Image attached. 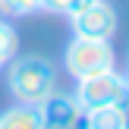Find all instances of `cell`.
<instances>
[{
    "instance_id": "1",
    "label": "cell",
    "mask_w": 129,
    "mask_h": 129,
    "mask_svg": "<svg viewBox=\"0 0 129 129\" xmlns=\"http://www.w3.org/2000/svg\"><path fill=\"white\" fill-rule=\"evenodd\" d=\"M3 69H6V91L19 104H41L57 88V66L41 54L13 57Z\"/></svg>"
},
{
    "instance_id": "13",
    "label": "cell",
    "mask_w": 129,
    "mask_h": 129,
    "mask_svg": "<svg viewBox=\"0 0 129 129\" xmlns=\"http://www.w3.org/2000/svg\"><path fill=\"white\" fill-rule=\"evenodd\" d=\"M126 79H129V76H126Z\"/></svg>"
},
{
    "instance_id": "10",
    "label": "cell",
    "mask_w": 129,
    "mask_h": 129,
    "mask_svg": "<svg viewBox=\"0 0 129 129\" xmlns=\"http://www.w3.org/2000/svg\"><path fill=\"white\" fill-rule=\"evenodd\" d=\"M0 50H3L10 60L16 57V50H19V35H16V28H13L10 19H0Z\"/></svg>"
},
{
    "instance_id": "9",
    "label": "cell",
    "mask_w": 129,
    "mask_h": 129,
    "mask_svg": "<svg viewBox=\"0 0 129 129\" xmlns=\"http://www.w3.org/2000/svg\"><path fill=\"white\" fill-rule=\"evenodd\" d=\"M41 10V0H0V16L3 19H16V16H28V13Z\"/></svg>"
},
{
    "instance_id": "6",
    "label": "cell",
    "mask_w": 129,
    "mask_h": 129,
    "mask_svg": "<svg viewBox=\"0 0 129 129\" xmlns=\"http://www.w3.org/2000/svg\"><path fill=\"white\" fill-rule=\"evenodd\" d=\"M0 129H41V117H38L35 104H19L6 107L0 113Z\"/></svg>"
},
{
    "instance_id": "3",
    "label": "cell",
    "mask_w": 129,
    "mask_h": 129,
    "mask_svg": "<svg viewBox=\"0 0 129 129\" xmlns=\"http://www.w3.org/2000/svg\"><path fill=\"white\" fill-rule=\"evenodd\" d=\"M117 57H113V44L101 41V38H79L73 35V41L63 50V66L73 79H88L98 73H110Z\"/></svg>"
},
{
    "instance_id": "7",
    "label": "cell",
    "mask_w": 129,
    "mask_h": 129,
    "mask_svg": "<svg viewBox=\"0 0 129 129\" xmlns=\"http://www.w3.org/2000/svg\"><path fill=\"white\" fill-rule=\"evenodd\" d=\"M82 126H91V129H126L129 126V110L123 107H98V110L85 113V123Z\"/></svg>"
},
{
    "instance_id": "11",
    "label": "cell",
    "mask_w": 129,
    "mask_h": 129,
    "mask_svg": "<svg viewBox=\"0 0 129 129\" xmlns=\"http://www.w3.org/2000/svg\"><path fill=\"white\" fill-rule=\"evenodd\" d=\"M6 63H10V57H6L3 50H0V73H3V66H6Z\"/></svg>"
},
{
    "instance_id": "5",
    "label": "cell",
    "mask_w": 129,
    "mask_h": 129,
    "mask_svg": "<svg viewBox=\"0 0 129 129\" xmlns=\"http://www.w3.org/2000/svg\"><path fill=\"white\" fill-rule=\"evenodd\" d=\"M35 107H38V117H41V126H47V129H73V126L85 123V113H82L76 94L57 91V88Z\"/></svg>"
},
{
    "instance_id": "12",
    "label": "cell",
    "mask_w": 129,
    "mask_h": 129,
    "mask_svg": "<svg viewBox=\"0 0 129 129\" xmlns=\"http://www.w3.org/2000/svg\"><path fill=\"white\" fill-rule=\"evenodd\" d=\"M126 76H129V63H126Z\"/></svg>"
},
{
    "instance_id": "4",
    "label": "cell",
    "mask_w": 129,
    "mask_h": 129,
    "mask_svg": "<svg viewBox=\"0 0 129 129\" xmlns=\"http://www.w3.org/2000/svg\"><path fill=\"white\" fill-rule=\"evenodd\" d=\"M69 22H73V35H79V38H101V41H110V38L117 35L120 16L110 6V0H94V3L85 6L82 13L69 16Z\"/></svg>"
},
{
    "instance_id": "8",
    "label": "cell",
    "mask_w": 129,
    "mask_h": 129,
    "mask_svg": "<svg viewBox=\"0 0 129 129\" xmlns=\"http://www.w3.org/2000/svg\"><path fill=\"white\" fill-rule=\"evenodd\" d=\"M91 3L94 0H41V10L57 13V16H76V13H82Z\"/></svg>"
},
{
    "instance_id": "2",
    "label": "cell",
    "mask_w": 129,
    "mask_h": 129,
    "mask_svg": "<svg viewBox=\"0 0 129 129\" xmlns=\"http://www.w3.org/2000/svg\"><path fill=\"white\" fill-rule=\"evenodd\" d=\"M76 101H79L82 113H91L98 107H123L129 110V79L120 76L117 69L110 73H98L88 79H76Z\"/></svg>"
}]
</instances>
